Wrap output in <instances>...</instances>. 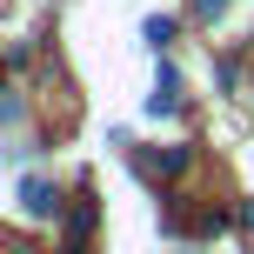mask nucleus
<instances>
[{
  "mask_svg": "<svg viewBox=\"0 0 254 254\" xmlns=\"http://www.w3.org/2000/svg\"><path fill=\"white\" fill-rule=\"evenodd\" d=\"M20 207H27V214H34V221H47V214H61V194H54V181H20Z\"/></svg>",
  "mask_w": 254,
  "mask_h": 254,
  "instance_id": "nucleus-1",
  "label": "nucleus"
},
{
  "mask_svg": "<svg viewBox=\"0 0 254 254\" xmlns=\"http://www.w3.org/2000/svg\"><path fill=\"white\" fill-rule=\"evenodd\" d=\"M87 241H94V194H80L74 221H67V248H61V254H87Z\"/></svg>",
  "mask_w": 254,
  "mask_h": 254,
  "instance_id": "nucleus-2",
  "label": "nucleus"
},
{
  "mask_svg": "<svg viewBox=\"0 0 254 254\" xmlns=\"http://www.w3.org/2000/svg\"><path fill=\"white\" fill-rule=\"evenodd\" d=\"M174 107H181V80H174V67H161L154 94H147V114H174Z\"/></svg>",
  "mask_w": 254,
  "mask_h": 254,
  "instance_id": "nucleus-3",
  "label": "nucleus"
},
{
  "mask_svg": "<svg viewBox=\"0 0 254 254\" xmlns=\"http://www.w3.org/2000/svg\"><path fill=\"white\" fill-rule=\"evenodd\" d=\"M140 34H147V40H154V47H167V40H174V20H167V13H154V20H147V27H140Z\"/></svg>",
  "mask_w": 254,
  "mask_h": 254,
  "instance_id": "nucleus-4",
  "label": "nucleus"
},
{
  "mask_svg": "<svg viewBox=\"0 0 254 254\" xmlns=\"http://www.w3.org/2000/svg\"><path fill=\"white\" fill-rule=\"evenodd\" d=\"M194 13H201V20H214V13H228V0H194Z\"/></svg>",
  "mask_w": 254,
  "mask_h": 254,
  "instance_id": "nucleus-5",
  "label": "nucleus"
},
{
  "mask_svg": "<svg viewBox=\"0 0 254 254\" xmlns=\"http://www.w3.org/2000/svg\"><path fill=\"white\" fill-rule=\"evenodd\" d=\"M0 121H20V101L13 94H0Z\"/></svg>",
  "mask_w": 254,
  "mask_h": 254,
  "instance_id": "nucleus-6",
  "label": "nucleus"
}]
</instances>
